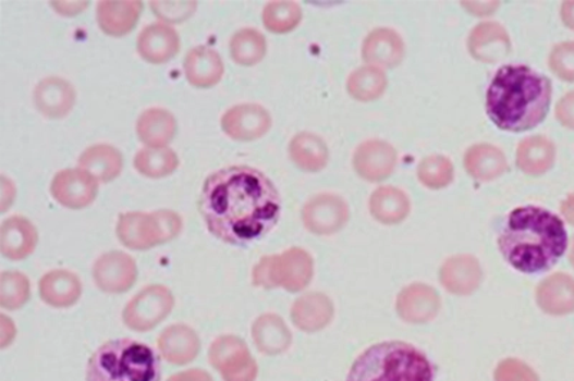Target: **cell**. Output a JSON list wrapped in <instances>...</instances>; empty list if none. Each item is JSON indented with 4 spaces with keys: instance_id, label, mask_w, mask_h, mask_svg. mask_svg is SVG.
<instances>
[{
    "instance_id": "obj_3",
    "label": "cell",
    "mask_w": 574,
    "mask_h": 381,
    "mask_svg": "<svg viewBox=\"0 0 574 381\" xmlns=\"http://www.w3.org/2000/svg\"><path fill=\"white\" fill-rule=\"evenodd\" d=\"M553 84L524 63H509L497 70L488 84L486 112L504 133H527L549 115Z\"/></svg>"
},
{
    "instance_id": "obj_35",
    "label": "cell",
    "mask_w": 574,
    "mask_h": 381,
    "mask_svg": "<svg viewBox=\"0 0 574 381\" xmlns=\"http://www.w3.org/2000/svg\"><path fill=\"white\" fill-rule=\"evenodd\" d=\"M229 52L236 65L256 66L268 54V39L255 27H242L230 38Z\"/></svg>"
},
{
    "instance_id": "obj_54",
    "label": "cell",
    "mask_w": 574,
    "mask_h": 381,
    "mask_svg": "<svg viewBox=\"0 0 574 381\" xmlns=\"http://www.w3.org/2000/svg\"><path fill=\"white\" fill-rule=\"evenodd\" d=\"M569 262H571L573 269H574V235H573V238H572V244H571V251H569Z\"/></svg>"
},
{
    "instance_id": "obj_14",
    "label": "cell",
    "mask_w": 574,
    "mask_h": 381,
    "mask_svg": "<svg viewBox=\"0 0 574 381\" xmlns=\"http://www.w3.org/2000/svg\"><path fill=\"white\" fill-rule=\"evenodd\" d=\"M361 57L365 65L379 67L382 71L395 70L405 61V40L392 27H375L365 36Z\"/></svg>"
},
{
    "instance_id": "obj_53",
    "label": "cell",
    "mask_w": 574,
    "mask_h": 381,
    "mask_svg": "<svg viewBox=\"0 0 574 381\" xmlns=\"http://www.w3.org/2000/svg\"><path fill=\"white\" fill-rule=\"evenodd\" d=\"M560 20L562 24L574 32V0H567L560 7Z\"/></svg>"
},
{
    "instance_id": "obj_38",
    "label": "cell",
    "mask_w": 574,
    "mask_h": 381,
    "mask_svg": "<svg viewBox=\"0 0 574 381\" xmlns=\"http://www.w3.org/2000/svg\"><path fill=\"white\" fill-rule=\"evenodd\" d=\"M417 179L425 188L441 190L454 183L455 168L453 161L442 153H431L423 158L417 167Z\"/></svg>"
},
{
    "instance_id": "obj_42",
    "label": "cell",
    "mask_w": 574,
    "mask_h": 381,
    "mask_svg": "<svg viewBox=\"0 0 574 381\" xmlns=\"http://www.w3.org/2000/svg\"><path fill=\"white\" fill-rule=\"evenodd\" d=\"M197 2H151L158 22L167 25L183 24L197 12Z\"/></svg>"
},
{
    "instance_id": "obj_30",
    "label": "cell",
    "mask_w": 574,
    "mask_h": 381,
    "mask_svg": "<svg viewBox=\"0 0 574 381\" xmlns=\"http://www.w3.org/2000/svg\"><path fill=\"white\" fill-rule=\"evenodd\" d=\"M293 165L307 174H318L328 167L331 151L327 140L310 131H302L291 139L288 147Z\"/></svg>"
},
{
    "instance_id": "obj_36",
    "label": "cell",
    "mask_w": 574,
    "mask_h": 381,
    "mask_svg": "<svg viewBox=\"0 0 574 381\" xmlns=\"http://www.w3.org/2000/svg\"><path fill=\"white\" fill-rule=\"evenodd\" d=\"M178 152L171 148L139 149L134 157V168L139 175L150 180H162L179 170Z\"/></svg>"
},
{
    "instance_id": "obj_45",
    "label": "cell",
    "mask_w": 574,
    "mask_h": 381,
    "mask_svg": "<svg viewBox=\"0 0 574 381\" xmlns=\"http://www.w3.org/2000/svg\"><path fill=\"white\" fill-rule=\"evenodd\" d=\"M154 221H156L158 239L160 245L173 242L183 233L184 222L183 218L175 211L157 210L151 212Z\"/></svg>"
},
{
    "instance_id": "obj_1",
    "label": "cell",
    "mask_w": 574,
    "mask_h": 381,
    "mask_svg": "<svg viewBox=\"0 0 574 381\" xmlns=\"http://www.w3.org/2000/svg\"><path fill=\"white\" fill-rule=\"evenodd\" d=\"M198 210L212 237L234 247H247L278 225L282 197L265 172L230 165L207 176Z\"/></svg>"
},
{
    "instance_id": "obj_31",
    "label": "cell",
    "mask_w": 574,
    "mask_h": 381,
    "mask_svg": "<svg viewBox=\"0 0 574 381\" xmlns=\"http://www.w3.org/2000/svg\"><path fill=\"white\" fill-rule=\"evenodd\" d=\"M252 339L257 351L265 356H280L291 348L293 334L286 321L274 312H265L252 324Z\"/></svg>"
},
{
    "instance_id": "obj_2",
    "label": "cell",
    "mask_w": 574,
    "mask_h": 381,
    "mask_svg": "<svg viewBox=\"0 0 574 381\" xmlns=\"http://www.w3.org/2000/svg\"><path fill=\"white\" fill-rule=\"evenodd\" d=\"M497 245L515 271L541 274L553 269L566 254V224L544 207L514 208L501 226Z\"/></svg>"
},
{
    "instance_id": "obj_40",
    "label": "cell",
    "mask_w": 574,
    "mask_h": 381,
    "mask_svg": "<svg viewBox=\"0 0 574 381\" xmlns=\"http://www.w3.org/2000/svg\"><path fill=\"white\" fill-rule=\"evenodd\" d=\"M251 352L246 342L234 334H224L217 337L209 348V360L212 369L220 371L229 362Z\"/></svg>"
},
{
    "instance_id": "obj_8",
    "label": "cell",
    "mask_w": 574,
    "mask_h": 381,
    "mask_svg": "<svg viewBox=\"0 0 574 381\" xmlns=\"http://www.w3.org/2000/svg\"><path fill=\"white\" fill-rule=\"evenodd\" d=\"M302 224L310 234L331 237L341 233L351 220L346 199L333 193L316 194L303 204Z\"/></svg>"
},
{
    "instance_id": "obj_37",
    "label": "cell",
    "mask_w": 574,
    "mask_h": 381,
    "mask_svg": "<svg viewBox=\"0 0 574 381\" xmlns=\"http://www.w3.org/2000/svg\"><path fill=\"white\" fill-rule=\"evenodd\" d=\"M303 21V11L297 2L276 0L269 2L261 12V22L270 34L286 35L297 29Z\"/></svg>"
},
{
    "instance_id": "obj_21",
    "label": "cell",
    "mask_w": 574,
    "mask_h": 381,
    "mask_svg": "<svg viewBox=\"0 0 574 381\" xmlns=\"http://www.w3.org/2000/svg\"><path fill=\"white\" fill-rule=\"evenodd\" d=\"M38 243V230L28 218L13 216L0 225V254L9 261L26 260Z\"/></svg>"
},
{
    "instance_id": "obj_43",
    "label": "cell",
    "mask_w": 574,
    "mask_h": 381,
    "mask_svg": "<svg viewBox=\"0 0 574 381\" xmlns=\"http://www.w3.org/2000/svg\"><path fill=\"white\" fill-rule=\"evenodd\" d=\"M494 381H540V378L527 362L510 357L497 365Z\"/></svg>"
},
{
    "instance_id": "obj_4",
    "label": "cell",
    "mask_w": 574,
    "mask_h": 381,
    "mask_svg": "<svg viewBox=\"0 0 574 381\" xmlns=\"http://www.w3.org/2000/svg\"><path fill=\"white\" fill-rule=\"evenodd\" d=\"M437 366L418 347L382 342L366 348L352 365L346 381H436Z\"/></svg>"
},
{
    "instance_id": "obj_26",
    "label": "cell",
    "mask_w": 574,
    "mask_h": 381,
    "mask_svg": "<svg viewBox=\"0 0 574 381\" xmlns=\"http://www.w3.org/2000/svg\"><path fill=\"white\" fill-rule=\"evenodd\" d=\"M463 163L469 179L478 183H491L509 171V161L503 149L488 143H477L468 147L464 152Z\"/></svg>"
},
{
    "instance_id": "obj_27",
    "label": "cell",
    "mask_w": 574,
    "mask_h": 381,
    "mask_svg": "<svg viewBox=\"0 0 574 381\" xmlns=\"http://www.w3.org/2000/svg\"><path fill=\"white\" fill-rule=\"evenodd\" d=\"M83 281L70 270L56 269L40 276L39 297L49 307H74L83 297Z\"/></svg>"
},
{
    "instance_id": "obj_50",
    "label": "cell",
    "mask_w": 574,
    "mask_h": 381,
    "mask_svg": "<svg viewBox=\"0 0 574 381\" xmlns=\"http://www.w3.org/2000/svg\"><path fill=\"white\" fill-rule=\"evenodd\" d=\"M88 2H51L53 11L63 17H74L88 8Z\"/></svg>"
},
{
    "instance_id": "obj_10",
    "label": "cell",
    "mask_w": 574,
    "mask_h": 381,
    "mask_svg": "<svg viewBox=\"0 0 574 381\" xmlns=\"http://www.w3.org/2000/svg\"><path fill=\"white\" fill-rule=\"evenodd\" d=\"M221 131L237 143H253L264 138L272 130L270 112L259 103H239L223 113Z\"/></svg>"
},
{
    "instance_id": "obj_34",
    "label": "cell",
    "mask_w": 574,
    "mask_h": 381,
    "mask_svg": "<svg viewBox=\"0 0 574 381\" xmlns=\"http://www.w3.org/2000/svg\"><path fill=\"white\" fill-rule=\"evenodd\" d=\"M390 79L386 71L363 65L352 71L346 79V93L358 102H375L386 95Z\"/></svg>"
},
{
    "instance_id": "obj_33",
    "label": "cell",
    "mask_w": 574,
    "mask_h": 381,
    "mask_svg": "<svg viewBox=\"0 0 574 381\" xmlns=\"http://www.w3.org/2000/svg\"><path fill=\"white\" fill-rule=\"evenodd\" d=\"M78 167L89 172L98 183H112L124 170V157L110 144H95L78 158Z\"/></svg>"
},
{
    "instance_id": "obj_47",
    "label": "cell",
    "mask_w": 574,
    "mask_h": 381,
    "mask_svg": "<svg viewBox=\"0 0 574 381\" xmlns=\"http://www.w3.org/2000/svg\"><path fill=\"white\" fill-rule=\"evenodd\" d=\"M460 4L469 15L480 17V20L496 15L501 7V2H461Z\"/></svg>"
},
{
    "instance_id": "obj_44",
    "label": "cell",
    "mask_w": 574,
    "mask_h": 381,
    "mask_svg": "<svg viewBox=\"0 0 574 381\" xmlns=\"http://www.w3.org/2000/svg\"><path fill=\"white\" fill-rule=\"evenodd\" d=\"M219 373L223 381H256L259 376V366L248 352L229 362Z\"/></svg>"
},
{
    "instance_id": "obj_6",
    "label": "cell",
    "mask_w": 574,
    "mask_h": 381,
    "mask_svg": "<svg viewBox=\"0 0 574 381\" xmlns=\"http://www.w3.org/2000/svg\"><path fill=\"white\" fill-rule=\"evenodd\" d=\"M315 275V261L306 249L292 247L278 256L261 257L253 267L252 284L265 290L283 288L296 294L309 287Z\"/></svg>"
},
{
    "instance_id": "obj_29",
    "label": "cell",
    "mask_w": 574,
    "mask_h": 381,
    "mask_svg": "<svg viewBox=\"0 0 574 381\" xmlns=\"http://www.w3.org/2000/svg\"><path fill=\"white\" fill-rule=\"evenodd\" d=\"M413 210L410 195L393 185H381L370 194L368 211L382 225H400Z\"/></svg>"
},
{
    "instance_id": "obj_15",
    "label": "cell",
    "mask_w": 574,
    "mask_h": 381,
    "mask_svg": "<svg viewBox=\"0 0 574 381\" xmlns=\"http://www.w3.org/2000/svg\"><path fill=\"white\" fill-rule=\"evenodd\" d=\"M467 51L474 61L494 65L512 52V38L500 22L483 21L469 30Z\"/></svg>"
},
{
    "instance_id": "obj_12",
    "label": "cell",
    "mask_w": 574,
    "mask_h": 381,
    "mask_svg": "<svg viewBox=\"0 0 574 381\" xmlns=\"http://www.w3.org/2000/svg\"><path fill=\"white\" fill-rule=\"evenodd\" d=\"M99 183L83 168H68L53 176L51 194L53 199L68 210H84L93 206L98 197Z\"/></svg>"
},
{
    "instance_id": "obj_23",
    "label": "cell",
    "mask_w": 574,
    "mask_h": 381,
    "mask_svg": "<svg viewBox=\"0 0 574 381\" xmlns=\"http://www.w3.org/2000/svg\"><path fill=\"white\" fill-rule=\"evenodd\" d=\"M536 303L547 316L564 317L574 312V276L554 272L536 288Z\"/></svg>"
},
{
    "instance_id": "obj_48",
    "label": "cell",
    "mask_w": 574,
    "mask_h": 381,
    "mask_svg": "<svg viewBox=\"0 0 574 381\" xmlns=\"http://www.w3.org/2000/svg\"><path fill=\"white\" fill-rule=\"evenodd\" d=\"M16 198V188L7 175L0 176V212L4 214L13 206Z\"/></svg>"
},
{
    "instance_id": "obj_25",
    "label": "cell",
    "mask_w": 574,
    "mask_h": 381,
    "mask_svg": "<svg viewBox=\"0 0 574 381\" xmlns=\"http://www.w3.org/2000/svg\"><path fill=\"white\" fill-rule=\"evenodd\" d=\"M143 11L144 3L137 0H103L97 7L99 29L111 38H122L135 29Z\"/></svg>"
},
{
    "instance_id": "obj_9",
    "label": "cell",
    "mask_w": 574,
    "mask_h": 381,
    "mask_svg": "<svg viewBox=\"0 0 574 381\" xmlns=\"http://www.w3.org/2000/svg\"><path fill=\"white\" fill-rule=\"evenodd\" d=\"M400 163L396 148L388 140L366 139L355 148L352 167L361 180L370 184L383 183L391 179Z\"/></svg>"
},
{
    "instance_id": "obj_18",
    "label": "cell",
    "mask_w": 574,
    "mask_h": 381,
    "mask_svg": "<svg viewBox=\"0 0 574 381\" xmlns=\"http://www.w3.org/2000/svg\"><path fill=\"white\" fill-rule=\"evenodd\" d=\"M182 48L179 32L174 26L156 22L139 32L137 53L151 65H166L178 57Z\"/></svg>"
},
{
    "instance_id": "obj_41",
    "label": "cell",
    "mask_w": 574,
    "mask_h": 381,
    "mask_svg": "<svg viewBox=\"0 0 574 381\" xmlns=\"http://www.w3.org/2000/svg\"><path fill=\"white\" fill-rule=\"evenodd\" d=\"M547 62L555 78L574 84V40L554 45Z\"/></svg>"
},
{
    "instance_id": "obj_46",
    "label": "cell",
    "mask_w": 574,
    "mask_h": 381,
    "mask_svg": "<svg viewBox=\"0 0 574 381\" xmlns=\"http://www.w3.org/2000/svg\"><path fill=\"white\" fill-rule=\"evenodd\" d=\"M555 120L564 128L574 131V90L559 99L555 106Z\"/></svg>"
},
{
    "instance_id": "obj_22",
    "label": "cell",
    "mask_w": 574,
    "mask_h": 381,
    "mask_svg": "<svg viewBox=\"0 0 574 381\" xmlns=\"http://www.w3.org/2000/svg\"><path fill=\"white\" fill-rule=\"evenodd\" d=\"M184 76L197 89H210L224 76V63L215 48L198 45L190 49L183 63Z\"/></svg>"
},
{
    "instance_id": "obj_52",
    "label": "cell",
    "mask_w": 574,
    "mask_h": 381,
    "mask_svg": "<svg viewBox=\"0 0 574 381\" xmlns=\"http://www.w3.org/2000/svg\"><path fill=\"white\" fill-rule=\"evenodd\" d=\"M560 218L564 224L574 226V193L569 194L560 204Z\"/></svg>"
},
{
    "instance_id": "obj_51",
    "label": "cell",
    "mask_w": 574,
    "mask_h": 381,
    "mask_svg": "<svg viewBox=\"0 0 574 381\" xmlns=\"http://www.w3.org/2000/svg\"><path fill=\"white\" fill-rule=\"evenodd\" d=\"M167 381H215L211 376L203 369H190L171 376Z\"/></svg>"
},
{
    "instance_id": "obj_24",
    "label": "cell",
    "mask_w": 574,
    "mask_h": 381,
    "mask_svg": "<svg viewBox=\"0 0 574 381\" xmlns=\"http://www.w3.org/2000/svg\"><path fill=\"white\" fill-rule=\"evenodd\" d=\"M558 161L554 140L545 135L527 136L515 149V167L528 176H544L553 170Z\"/></svg>"
},
{
    "instance_id": "obj_28",
    "label": "cell",
    "mask_w": 574,
    "mask_h": 381,
    "mask_svg": "<svg viewBox=\"0 0 574 381\" xmlns=\"http://www.w3.org/2000/svg\"><path fill=\"white\" fill-rule=\"evenodd\" d=\"M117 237L125 248L133 251H147L160 245L151 212H122L117 222Z\"/></svg>"
},
{
    "instance_id": "obj_17",
    "label": "cell",
    "mask_w": 574,
    "mask_h": 381,
    "mask_svg": "<svg viewBox=\"0 0 574 381\" xmlns=\"http://www.w3.org/2000/svg\"><path fill=\"white\" fill-rule=\"evenodd\" d=\"M32 99L40 115L53 121L63 120L75 107L76 90L70 81L48 76L35 86Z\"/></svg>"
},
{
    "instance_id": "obj_11",
    "label": "cell",
    "mask_w": 574,
    "mask_h": 381,
    "mask_svg": "<svg viewBox=\"0 0 574 381\" xmlns=\"http://www.w3.org/2000/svg\"><path fill=\"white\" fill-rule=\"evenodd\" d=\"M93 279L102 293L124 294L137 283V261L122 251L102 254L94 262Z\"/></svg>"
},
{
    "instance_id": "obj_7",
    "label": "cell",
    "mask_w": 574,
    "mask_h": 381,
    "mask_svg": "<svg viewBox=\"0 0 574 381\" xmlns=\"http://www.w3.org/2000/svg\"><path fill=\"white\" fill-rule=\"evenodd\" d=\"M174 306L175 297L169 287L147 285L126 303L122 310V323L135 333H148L171 315Z\"/></svg>"
},
{
    "instance_id": "obj_19",
    "label": "cell",
    "mask_w": 574,
    "mask_h": 381,
    "mask_svg": "<svg viewBox=\"0 0 574 381\" xmlns=\"http://www.w3.org/2000/svg\"><path fill=\"white\" fill-rule=\"evenodd\" d=\"M158 353L162 360L173 366L192 365L201 352V340L197 331L187 324L166 327L158 335Z\"/></svg>"
},
{
    "instance_id": "obj_32",
    "label": "cell",
    "mask_w": 574,
    "mask_h": 381,
    "mask_svg": "<svg viewBox=\"0 0 574 381\" xmlns=\"http://www.w3.org/2000/svg\"><path fill=\"white\" fill-rule=\"evenodd\" d=\"M178 131V120L164 108L146 109L135 124L139 143L146 148H169Z\"/></svg>"
},
{
    "instance_id": "obj_5",
    "label": "cell",
    "mask_w": 574,
    "mask_h": 381,
    "mask_svg": "<svg viewBox=\"0 0 574 381\" xmlns=\"http://www.w3.org/2000/svg\"><path fill=\"white\" fill-rule=\"evenodd\" d=\"M161 376L160 357L150 346L115 339L89 358L85 381H161Z\"/></svg>"
},
{
    "instance_id": "obj_16",
    "label": "cell",
    "mask_w": 574,
    "mask_h": 381,
    "mask_svg": "<svg viewBox=\"0 0 574 381\" xmlns=\"http://www.w3.org/2000/svg\"><path fill=\"white\" fill-rule=\"evenodd\" d=\"M438 279L447 293L456 297L473 296L483 284L481 262L472 254H456L442 262Z\"/></svg>"
},
{
    "instance_id": "obj_13",
    "label": "cell",
    "mask_w": 574,
    "mask_h": 381,
    "mask_svg": "<svg viewBox=\"0 0 574 381\" xmlns=\"http://www.w3.org/2000/svg\"><path fill=\"white\" fill-rule=\"evenodd\" d=\"M441 296L432 285L413 283L398 294L395 310L406 324L423 325L436 320L441 311Z\"/></svg>"
},
{
    "instance_id": "obj_49",
    "label": "cell",
    "mask_w": 574,
    "mask_h": 381,
    "mask_svg": "<svg viewBox=\"0 0 574 381\" xmlns=\"http://www.w3.org/2000/svg\"><path fill=\"white\" fill-rule=\"evenodd\" d=\"M16 337V327L8 316H0V348H8Z\"/></svg>"
},
{
    "instance_id": "obj_20",
    "label": "cell",
    "mask_w": 574,
    "mask_h": 381,
    "mask_svg": "<svg viewBox=\"0 0 574 381\" xmlns=\"http://www.w3.org/2000/svg\"><path fill=\"white\" fill-rule=\"evenodd\" d=\"M333 319L334 304L325 293H305L292 304V323L303 333H319L331 325Z\"/></svg>"
},
{
    "instance_id": "obj_39",
    "label": "cell",
    "mask_w": 574,
    "mask_h": 381,
    "mask_svg": "<svg viewBox=\"0 0 574 381\" xmlns=\"http://www.w3.org/2000/svg\"><path fill=\"white\" fill-rule=\"evenodd\" d=\"M30 299V281L21 271H3L0 274V307L16 311L24 308Z\"/></svg>"
}]
</instances>
